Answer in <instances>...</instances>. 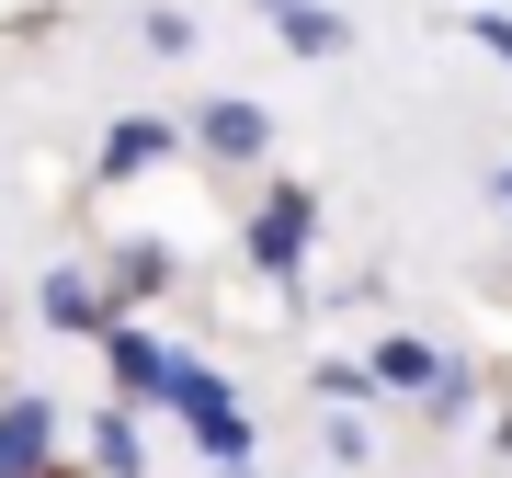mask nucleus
<instances>
[{"label":"nucleus","mask_w":512,"mask_h":478,"mask_svg":"<svg viewBox=\"0 0 512 478\" xmlns=\"http://www.w3.org/2000/svg\"><path fill=\"white\" fill-rule=\"evenodd\" d=\"M296 251H308V194H274L251 217V262L262 274H296Z\"/></svg>","instance_id":"2"},{"label":"nucleus","mask_w":512,"mask_h":478,"mask_svg":"<svg viewBox=\"0 0 512 478\" xmlns=\"http://www.w3.org/2000/svg\"><path fill=\"white\" fill-rule=\"evenodd\" d=\"M194 137L217 148V160H262V148H274V126H262V103H205V114H194Z\"/></svg>","instance_id":"4"},{"label":"nucleus","mask_w":512,"mask_h":478,"mask_svg":"<svg viewBox=\"0 0 512 478\" xmlns=\"http://www.w3.org/2000/svg\"><path fill=\"white\" fill-rule=\"evenodd\" d=\"M274 12H296V0H274Z\"/></svg>","instance_id":"12"},{"label":"nucleus","mask_w":512,"mask_h":478,"mask_svg":"<svg viewBox=\"0 0 512 478\" xmlns=\"http://www.w3.org/2000/svg\"><path fill=\"white\" fill-rule=\"evenodd\" d=\"M46 444H57V410L46 399H12V410H0V478H35Z\"/></svg>","instance_id":"3"},{"label":"nucleus","mask_w":512,"mask_h":478,"mask_svg":"<svg viewBox=\"0 0 512 478\" xmlns=\"http://www.w3.org/2000/svg\"><path fill=\"white\" fill-rule=\"evenodd\" d=\"M114 376H126V387H148V399H160V387H171V353L148 342V331H114Z\"/></svg>","instance_id":"6"},{"label":"nucleus","mask_w":512,"mask_h":478,"mask_svg":"<svg viewBox=\"0 0 512 478\" xmlns=\"http://www.w3.org/2000/svg\"><path fill=\"white\" fill-rule=\"evenodd\" d=\"M376 376H387V387H433L444 365H433V342H387V353H376Z\"/></svg>","instance_id":"9"},{"label":"nucleus","mask_w":512,"mask_h":478,"mask_svg":"<svg viewBox=\"0 0 512 478\" xmlns=\"http://www.w3.org/2000/svg\"><path fill=\"white\" fill-rule=\"evenodd\" d=\"M46 319H57V331H103V296L80 274H46Z\"/></svg>","instance_id":"7"},{"label":"nucleus","mask_w":512,"mask_h":478,"mask_svg":"<svg viewBox=\"0 0 512 478\" xmlns=\"http://www.w3.org/2000/svg\"><path fill=\"white\" fill-rule=\"evenodd\" d=\"M171 148H183V137H171L160 114H126V126L103 137V171H114V183H126V171H148V160H171Z\"/></svg>","instance_id":"5"},{"label":"nucleus","mask_w":512,"mask_h":478,"mask_svg":"<svg viewBox=\"0 0 512 478\" xmlns=\"http://www.w3.org/2000/svg\"><path fill=\"white\" fill-rule=\"evenodd\" d=\"M160 399L194 422V444H205V456H228V467L251 456V422H239V399H228V387L205 376V365H183V353H171V387H160Z\"/></svg>","instance_id":"1"},{"label":"nucleus","mask_w":512,"mask_h":478,"mask_svg":"<svg viewBox=\"0 0 512 478\" xmlns=\"http://www.w3.org/2000/svg\"><path fill=\"white\" fill-rule=\"evenodd\" d=\"M501 205H512V171H501Z\"/></svg>","instance_id":"11"},{"label":"nucleus","mask_w":512,"mask_h":478,"mask_svg":"<svg viewBox=\"0 0 512 478\" xmlns=\"http://www.w3.org/2000/svg\"><path fill=\"white\" fill-rule=\"evenodd\" d=\"M274 23H285L296 57H330V46H342V12H319V0H296V12H274Z\"/></svg>","instance_id":"8"},{"label":"nucleus","mask_w":512,"mask_h":478,"mask_svg":"<svg viewBox=\"0 0 512 478\" xmlns=\"http://www.w3.org/2000/svg\"><path fill=\"white\" fill-rule=\"evenodd\" d=\"M478 46H490V57H512V12H478Z\"/></svg>","instance_id":"10"}]
</instances>
